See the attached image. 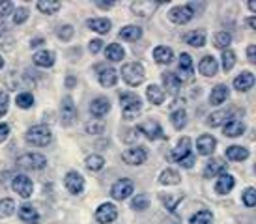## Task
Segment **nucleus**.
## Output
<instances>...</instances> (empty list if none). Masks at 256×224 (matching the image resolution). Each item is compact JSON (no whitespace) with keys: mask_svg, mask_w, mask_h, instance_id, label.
<instances>
[{"mask_svg":"<svg viewBox=\"0 0 256 224\" xmlns=\"http://www.w3.org/2000/svg\"><path fill=\"white\" fill-rule=\"evenodd\" d=\"M198 71L204 77H214V75H217V71H219V64H217V60H215L214 56H204L198 64Z\"/></svg>","mask_w":256,"mask_h":224,"instance_id":"2eb2a0df","label":"nucleus"},{"mask_svg":"<svg viewBox=\"0 0 256 224\" xmlns=\"http://www.w3.org/2000/svg\"><path fill=\"white\" fill-rule=\"evenodd\" d=\"M17 166L24 170H42L47 166V159L40 154H24L17 159Z\"/></svg>","mask_w":256,"mask_h":224,"instance_id":"39448f33","label":"nucleus"},{"mask_svg":"<svg viewBox=\"0 0 256 224\" xmlns=\"http://www.w3.org/2000/svg\"><path fill=\"white\" fill-rule=\"evenodd\" d=\"M19 217H21L22 222H28V224L40 222V213L32 206H22L21 210H19Z\"/></svg>","mask_w":256,"mask_h":224,"instance_id":"393cba45","label":"nucleus"},{"mask_svg":"<svg viewBox=\"0 0 256 224\" xmlns=\"http://www.w3.org/2000/svg\"><path fill=\"white\" fill-rule=\"evenodd\" d=\"M86 131L90 134H100L103 131V124H88L86 126Z\"/></svg>","mask_w":256,"mask_h":224,"instance_id":"864d4df0","label":"nucleus"},{"mask_svg":"<svg viewBox=\"0 0 256 224\" xmlns=\"http://www.w3.org/2000/svg\"><path fill=\"white\" fill-rule=\"evenodd\" d=\"M226 157L230 161H245L249 159V150L242 146H230L226 148Z\"/></svg>","mask_w":256,"mask_h":224,"instance_id":"c85d7f7f","label":"nucleus"},{"mask_svg":"<svg viewBox=\"0 0 256 224\" xmlns=\"http://www.w3.org/2000/svg\"><path fill=\"white\" fill-rule=\"evenodd\" d=\"M180 174L176 172V170H172V168H166V170H163L161 172V176H159V182L163 183V185H178L180 183Z\"/></svg>","mask_w":256,"mask_h":224,"instance_id":"e433bc0d","label":"nucleus"},{"mask_svg":"<svg viewBox=\"0 0 256 224\" xmlns=\"http://www.w3.org/2000/svg\"><path fill=\"white\" fill-rule=\"evenodd\" d=\"M34 64L38 68H50L54 64V52L50 50H40L38 54H34Z\"/></svg>","mask_w":256,"mask_h":224,"instance_id":"bb28decb","label":"nucleus"},{"mask_svg":"<svg viewBox=\"0 0 256 224\" xmlns=\"http://www.w3.org/2000/svg\"><path fill=\"white\" fill-rule=\"evenodd\" d=\"M101 47H103V42H101V40H92V42L88 43V49H90V52H92V54L100 52Z\"/></svg>","mask_w":256,"mask_h":224,"instance_id":"603ef678","label":"nucleus"},{"mask_svg":"<svg viewBox=\"0 0 256 224\" xmlns=\"http://www.w3.org/2000/svg\"><path fill=\"white\" fill-rule=\"evenodd\" d=\"M73 84H75V78L70 77V78H68V86H73Z\"/></svg>","mask_w":256,"mask_h":224,"instance_id":"e2e57ef3","label":"nucleus"},{"mask_svg":"<svg viewBox=\"0 0 256 224\" xmlns=\"http://www.w3.org/2000/svg\"><path fill=\"white\" fill-rule=\"evenodd\" d=\"M172 159L176 162H180V164L185 168H191L192 164H194V154H192V150H191V140L187 138V136H184V138L178 142L176 150L172 152Z\"/></svg>","mask_w":256,"mask_h":224,"instance_id":"f257e3e1","label":"nucleus"},{"mask_svg":"<svg viewBox=\"0 0 256 224\" xmlns=\"http://www.w3.org/2000/svg\"><path fill=\"white\" fill-rule=\"evenodd\" d=\"M15 103H17L19 108H30V106L34 105V96L28 94V92H22V94H19L15 98Z\"/></svg>","mask_w":256,"mask_h":224,"instance_id":"37998d69","label":"nucleus"},{"mask_svg":"<svg viewBox=\"0 0 256 224\" xmlns=\"http://www.w3.org/2000/svg\"><path fill=\"white\" fill-rule=\"evenodd\" d=\"M185 43L191 45V47H204V45H206V34H204L202 30L191 32V34L185 36Z\"/></svg>","mask_w":256,"mask_h":224,"instance_id":"c9c22d12","label":"nucleus"},{"mask_svg":"<svg viewBox=\"0 0 256 224\" xmlns=\"http://www.w3.org/2000/svg\"><path fill=\"white\" fill-rule=\"evenodd\" d=\"M88 28L98 32V34H108L110 30V21L108 19H88Z\"/></svg>","mask_w":256,"mask_h":224,"instance_id":"7c9ffc66","label":"nucleus"},{"mask_svg":"<svg viewBox=\"0 0 256 224\" xmlns=\"http://www.w3.org/2000/svg\"><path fill=\"white\" fill-rule=\"evenodd\" d=\"M133 189H135V183L126 178V180H118L114 183L110 194L116 200H126V198H129V194H133Z\"/></svg>","mask_w":256,"mask_h":224,"instance_id":"1a4fd4ad","label":"nucleus"},{"mask_svg":"<svg viewBox=\"0 0 256 224\" xmlns=\"http://www.w3.org/2000/svg\"><path fill=\"white\" fill-rule=\"evenodd\" d=\"M146 96H148V99L152 101V105H161V103L164 101V90L161 88V86H157V84L148 86Z\"/></svg>","mask_w":256,"mask_h":224,"instance_id":"c756f323","label":"nucleus"},{"mask_svg":"<svg viewBox=\"0 0 256 224\" xmlns=\"http://www.w3.org/2000/svg\"><path fill=\"white\" fill-rule=\"evenodd\" d=\"M170 122L172 126L176 127V129H184L187 126V112L184 108H178V110H174L170 114Z\"/></svg>","mask_w":256,"mask_h":224,"instance_id":"4c0bfd02","label":"nucleus"},{"mask_svg":"<svg viewBox=\"0 0 256 224\" xmlns=\"http://www.w3.org/2000/svg\"><path fill=\"white\" fill-rule=\"evenodd\" d=\"M226 99H228V86L219 84V86H215L214 90H212V96H210V103L212 105H220Z\"/></svg>","mask_w":256,"mask_h":224,"instance_id":"cd10ccee","label":"nucleus"},{"mask_svg":"<svg viewBox=\"0 0 256 224\" xmlns=\"http://www.w3.org/2000/svg\"><path fill=\"white\" fill-rule=\"evenodd\" d=\"M148 196L146 194H136L135 198H133V202H131V206H133V210L136 211H144V210H148Z\"/></svg>","mask_w":256,"mask_h":224,"instance_id":"a18cd8bd","label":"nucleus"},{"mask_svg":"<svg viewBox=\"0 0 256 224\" xmlns=\"http://www.w3.org/2000/svg\"><path fill=\"white\" fill-rule=\"evenodd\" d=\"M86 166L92 172H100L101 168L105 166V159L101 155H90V157H86Z\"/></svg>","mask_w":256,"mask_h":224,"instance_id":"a19ab883","label":"nucleus"},{"mask_svg":"<svg viewBox=\"0 0 256 224\" xmlns=\"http://www.w3.org/2000/svg\"><path fill=\"white\" fill-rule=\"evenodd\" d=\"M4 32H6V24H2V26H0V34H4Z\"/></svg>","mask_w":256,"mask_h":224,"instance_id":"0e129e2a","label":"nucleus"},{"mask_svg":"<svg viewBox=\"0 0 256 224\" xmlns=\"http://www.w3.org/2000/svg\"><path fill=\"white\" fill-rule=\"evenodd\" d=\"M96 6L101 10H110L114 6V2H105V0H96Z\"/></svg>","mask_w":256,"mask_h":224,"instance_id":"6e6d98bb","label":"nucleus"},{"mask_svg":"<svg viewBox=\"0 0 256 224\" xmlns=\"http://www.w3.org/2000/svg\"><path fill=\"white\" fill-rule=\"evenodd\" d=\"M222 131H224L226 136L236 138V136H242V134L245 133V124L238 118H230L226 124H224V129H222Z\"/></svg>","mask_w":256,"mask_h":224,"instance_id":"f3484780","label":"nucleus"},{"mask_svg":"<svg viewBox=\"0 0 256 224\" xmlns=\"http://www.w3.org/2000/svg\"><path fill=\"white\" fill-rule=\"evenodd\" d=\"M50 138H52V133H50V129L47 126H34L30 127L28 133H26V142L38 148L49 146Z\"/></svg>","mask_w":256,"mask_h":224,"instance_id":"7ed1b4c3","label":"nucleus"},{"mask_svg":"<svg viewBox=\"0 0 256 224\" xmlns=\"http://www.w3.org/2000/svg\"><path fill=\"white\" fill-rule=\"evenodd\" d=\"M105 56H107V60H110V62H120V60H124V56H126V50L118 43H110L107 49H105Z\"/></svg>","mask_w":256,"mask_h":224,"instance_id":"a878e982","label":"nucleus"},{"mask_svg":"<svg viewBox=\"0 0 256 224\" xmlns=\"http://www.w3.org/2000/svg\"><path fill=\"white\" fill-rule=\"evenodd\" d=\"M247 22H249V26L252 28V30H256V17H250V19Z\"/></svg>","mask_w":256,"mask_h":224,"instance_id":"052dcab7","label":"nucleus"},{"mask_svg":"<svg viewBox=\"0 0 256 224\" xmlns=\"http://www.w3.org/2000/svg\"><path fill=\"white\" fill-rule=\"evenodd\" d=\"M28 19V10L26 8H17L14 15V22L15 24H22V22Z\"/></svg>","mask_w":256,"mask_h":224,"instance_id":"de8ad7c7","label":"nucleus"},{"mask_svg":"<svg viewBox=\"0 0 256 224\" xmlns=\"http://www.w3.org/2000/svg\"><path fill=\"white\" fill-rule=\"evenodd\" d=\"M236 185V178L230 174H222L219 176V180L215 183V190H217V194H228L230 190L234 189Z\"/></svg>","mask_w":256,"mask_h":224,"instance_id":"6ab92c4d","label":"nucleus"},{"mask_svg":"<svg viewBox=\"0 0 256 224\" xmlns=\"http://www.w3.org/2000/svg\"><path fill=\"white\" fill-rule=\"evenodd\" d=\"M226 168L228 164L222 159H219V157H215V159H212V161L206 164V170H204V176L206 178H215V176H222L226 174Z\"/></svg>","mask_w":256,"mask_h":224,"instance_id":"4468645a","label":"nucleus"},{"mask_svg":"<svg viewBox=\"0 0 256 224\" xmlns=\"http://www.w3.org/2000/svg\"><path fill=\"white\" fill-rule=\"evenodd\" d=\"M122 77H124V80H126L129 86H138V84L144 80L142 64H138V62L126 64V66L122 68Z\"/></svg>","mask_w":256,"mask_h":224,"instance_id":"20e7f679","label":"nucleus"},{"mask_svg":"<svg viewBox=\"0 0 256 224\" xmlns=\"http://www.w3.org/2000/svg\"><path fill=\"white\" fill-rule=\"evenodd\" d=\"M108 110H110V103H108L107 98H98L90 103V112L96 118H103Z\"/></svg>","mask_w":256,"mask_h":224,"instance_id":"412c9836","label":"nucleus"},{"mask_svg":"<svg viewBox=\"0 0 256 224\" xmlns=\"http://www.w3.org/2000/svg\"><path fill=\"white\" fill-rule=\"evenodd\" d=\"M66 189L70 190L72 194H80L82 192V189H84V180H82V176L78 174V172H68L66 174Z\"/></svg>","mask_w":256,"mask_h":224,"instance_id":"9b49d317","label":"nucleus"},{"mask_svg":"<svg viewBox=\"0 0 256 224\" xmlns=\"http://www.w3.org/2000/svg\"><path fill=\"white\" fill-rule=\"evenodd\" d=\"M116 80H118V73H116V70H112V68L101 70V73H100L101 86H105V88H110V86H114V84H116Z\"/></svg>","mask_w":256,"mask_h":224,"instance_id":"2f4dec72","label":"nucleus"},{"mask_svg":"<svg viewBox=\"0 0 256 224\" xmlns=\"http://www.w3.org/2000/svg\"><path fill=\"white\" fill-rule=\"evenodd\" d=\"M163 84H164V90L170 92V94H178L182 90V80L178 78L176 73H164L163 75Z\"/></svg>","mask_w":256,"mask_h":224,"instance_id":"5701e85b","label":"nucleus"},{"mask_svg":"<svg viewBox=\"0 0 256 224\" xmlns=\"http://www.w3.org/2000/svg\"><path fill=\"white\" fill-rule=\"evenodd\" d=\"M220 60H222V70L230 71L236 64V52L230 49H224L222 50V58H220Z\"/></svg>","mask_w":256,"mask_h":224,"instance_id":"c03bdc74","label":"nucleus"},{"mask_svg":"<svg viewBox=\"0 0 256 224\" xmlns=\"http://www.w3.org/2000/svg\"><path fill=\"white\" fill-rule=\"evenodd\" d=\"M194 17V4H187V6H176L168 12V19L176 24H187Z\"/></svg>","mask_w":256,"mask_h":224,"instance_id":"423d86ee","label":"nucleus"},{"mask_svg":"<svg viewBox=\"0 0 256 224\" xmlns=\"http://www.w3.org/2000/svg\"><path fill=\"white\" fill-rule=\"evenodd\" d=\"M249 8H250V12H256V2H254V0H250V2H249Z\"/></svg>","mask_w":256,"mask_h":224,"instance_id":"680f3d73","label":"nucleus"},{"mask_svg":"<svg viewBox=\"0 0 256 224\" xmlns=\"http://www.w3.org/2000/svg\"><path fill=\"white\" fill-rule=\"evenodd\" d=\"M140 36H142V28L135 26V24L124 26L120 30V38L126 40V42H136V40H140Z\"/></svg>","mask_w":256,"mask_h":224,"instance_id":"b1692460","label":"nucleus"},{"mask_svg":"<svg viewBox=\"0 0 256 224\" xmlns=\"http://www.w3.org/2000/svg\"><path fill=\"white\" fill-rule=\"evenodd\" d=\"M62 8V4L58 0H40L38 2V10L45 15H54Z\"/></svg>","mask_w":256,"mask_h":224,"instance_id":"473e14b6","label":"nucleus"},{"mask_svg":"<svg viewBox=\"0 0 256 224\" xmlns=\"http://www.w3.org/2000/svg\"><path fill=\"white\" fill-rule=\"evenodd\" d=\"M12 10H14V4L10 0H0V19H4L6 15L12 14Z\"/></svg>","mask_w":256,"mask_h":224,"instance_id":"8fccbe9b","label":"nucleus"},{"mask_svg":"<svg viewBox=\"0 0 256 224\" xmlns=\"http://www.w3.org/2000/svg\"><path fill=\"white\" fill-rule=\"evenodd\" d=\"M230 42H232V36L228 34V32H217V34L214 36V43L217 49H228V45H230Z\"/></svg>","mask_w":256,"mask_h":224,"instance_id":"79ce46f5","label":"nucleus"},{"mask_svg":"<svg viewBox=\"0 0 256 224\" xmlns=\"http://www.w3.org/2000/svg\"><path fill=\"white\" fill-rule=\"evenodd\" d=\"M118 217V210H116V206L114 204H101L98 211H96V218H98V222L101 224H108V222H114Z\"/></svg>","mask_w":256,"mask_h":224,"instance_id":"9d476101","label":"nucleus"},{"mask_svg":"<svg viewBox=\"0 0 256 224\" xmlns=\"http://www.w3.org/2000/svg\"><path fill=\"white\" fill-rule=\"evenodd\" d=\"M226 120H230V110H219V112L210 114L206 124L210 127H219V126H222V124H226Z\"/></svg>","mask_w":256,"mask_h":224,"instance_id":"f704fd0d","label":"nucleus"},{"mask_svg":"<svg viewBox=\"0 0 256 224\" xmlns=\"http://www.w3.org/2000/svg\"><path fill=\"white\" fill-rule=\"evenodd\" d=\"M161 2H135L131 10H133V14L138 15V17H148V15L154 14V10L159 6Z\"/></svg>","mask_w":256,"mask_h":224,"instance_id":"4be33fe9","label":"nucleus"},{"mask_svg":"<svg viewBox=\"0 0 256 224\" xmlns=\"http://www.w3.org/2000/svg\"><path fill=\"white\" fill-rule=\"evenodd\" d=\"M247 56H249V62H256V47L254 45H249V49H247Z\"/></svg>","mask_w":256,"mask_h":224,"instance_id":"13d9d810","label":"nucleus"},{"mask_svg":"<svg viewBox=\"0 0 256 224\" xmlns=\"http://www.w3.org/2000/svg\"><path fill=\"white\" fill-rule=\"evenodd\" d=\"M15 213V202L12 198H2L0 200V218H6Z\"/></svg>","mask_w":256,"mask_h":224,"instance_id":"ea45409f","label":"nucleus"},{"mask_svg":"<svg viewBox=\"0 0 256 224\" xmlns=\"http://www.w3.org/2000/svg\"><path fill=\"white\" fill-rule=\"evenodd\" d=\"M212 211L208 210H202V211H196L191 218H189V224H212Z\"/></svg>","mask_w":256,"mask_h":224,"instance_id":"58836bf2","label":"nucleus"},{"mask_svg":"<svg viewBox=\"0 0 256 224\" xmlns=\"http://www.w3.org/2000/svg\"><path fill=\"white\" fill-rule=\"evenodd\" d=\"M138 131L146 134L150 140L166 138V134L163 133V129H161V126H159L157 122H148V124H142V126L138 127Z\"/></svg>","mask_w":256,"mask_h":224,"instance_id":"dca6fc26","label":"nucleus"},{"mask_svg":"<svg viewBox=\"0 0 256 224\" xmlns=\"http://www.w3.org/2000/svg\"><path fill=\"white\" fill-rule=\"evenodd\" d=\"M12 187H14V190L19 196L30 198V196H32V190H34V183H32V180H30L28 176L17 174V176H14V180H12Z\"/></svg>","mask_w":256,"mask_h":224,"instance_id":"0eeeda50","label":"nucleus"},{"mask_svg":"<svg viewBox=\"0 0 256 224\" xmlns=\"http://www.w3.org/2000/svg\"><path fill=\"white\" fill-rule=\"evenodd\" d=\"M243 204L247 206V208H252L256 204V189L249 187V189L243 192Z\"/></svg>","mask_w":256,"mask_h":224,"instance_id":"49530a36","label":"nucleus"},{"mask_svg":"<svg viewBox=\"0 0 256 224\" xmlns=\"http://www.w3.org/2000/svg\"><path fill=\"white\" fill-rule=\"evenodd\" d=\"M73 32H75V30H73V26H70V24H68V26H62L58 30V38H60L62 42H70L73 38Z\"/></svg>","mask_w":256,"mask_h":224,"instance_id":"09e8293b","label":"nucleus"},{"mask_svg":"<svg viewBox=\"0 0 256 224\" xmlns=\"http://www.w3.org/2000/svg\"><path fill=\"white\" fill-rule=\"evenodd\" d=\"M252 84H254V75H252L250 71H243V73H240V75L234 78L236 90H240V92L250 90V88H252Z\"/></svg>","mask_w":256,"mask_h":224,"instance_id":"aec40b11","label":"nucleus"},{"mask_svg":"<svg viewBox=\"0 0 256 224\" xmlns=\"http://www.w3.org/2000/svg\"><path fill=\"white\" fill-rule=\"evenodd\" d=\"M8 103H10V98H8L6 92H0V118L8 112Z\"/></svg>","mask_w":256,"mask_h":224,"instance_id":"3c124183","label":"nucleus"},{"mask_svg":"<svg viewBox=\"0 0 256 224\" xmlns=\"http://www.w3.org/2000/svg\"><path fill=\"white\" fill-rule=\"evenodd\" d=\"M122 159L126 164H131V166H136V164H142L146 159H148V152L146 148L142 146H135V148H129L122 154Z\"/></svg>","mask_w":256,"mask_h":224,"instance_id":"6e6552de","label":"nucleus"},{"mask_svg":"<svg viewBox=\"0 0 256 224\" xmlns=\"http://www.w3.org/2000/svg\"><path fill=\"white\" fill-rule=\"evenodd\" d=\"M30 45H32V47H40V45H43V40H42V38H38V40H32V42H30Z\"/></svg>","mask_w":256,"mask_h":224,"instance_id":"bf43d9fd","label":"nucleus"},{"mask_svg":"<svg viewBox=\"0 0 256 224\" xmlns=\"http://www.w3.org/2000/svg\"><path fill=\"white\" fill-rule=\"evenodd\" d=\"M10 134V126L8 124H0V142H4Z\"/></svg>","mask_w":256,"mask_h":224,"instance_id":"5fc2aeb1","label":"nucleus"},{"mask_svg":"<svg viewBox=\"0 0 256 224\" xmlns=\"http://www.w3.org/2000/svg\"><path fill=\"white\" fill-rule=\"evenodd\" d=\"M120 106L122 112H124V118L133 120L140 112V108H142V101H140V98L136 94L126 92V94H120Z\"/></svg>","mask_w":256,"mask_h":224,"instance_id":"f03ea898","label":"nucleus"},{"mask_svg":"<svg viewBox=\"0 0 256 224\" xmlns=\"http://www.w3.org/2000/svg\"><path fill=\"white\" fill-rule=\"evenodd\" d=\"M180 73L182 75H178V78L182 82L192 80V75H194V71H192V58L187 52H182V56H180Z\"/></svg>","mask_w":256,"mask_h":224,"instance_id":"f8f14e48","label":"nucleus"},{"mask_svg":"<svg viewBox=\"0 0 256 224\" xmlns=\"http://www.w3.org/2000/svg\"><path fill=\"white\" fill-rule=\"evenodd\" d=\"M2 66H4V60H2V56H0V70H2Z\"/></svg>","mask_w":256,"mask_h":224,"instance_id":"69168bd1","label":"nucleus"},{"mask_svg":"<svg viewBox=\"0 0 256 224\" xmlns=\"http://www.w3.org/2000/svg\"><path fill=\"white\" fill-rule=\"evenodd\" d=\"M215 146H217V140L212 134H202L196 140V150L200 155H212L215 152Z\"/></svg>","mask_w":256,"mask_h":224,"instance_id":"a211bd4d","label":"nucleus"},{"mask_svg":"<svg viewBox=\"0 0 256 224\" xmlns=\"http://www.w3.org/2000/svg\"><path fill=\"white\" fill-rule=\"evenodd\" d=\"M138 134H140L138 127H136V129H131V131H129V136H126V142H133V140H135V136L138 138Z\"/></svg>","mask_w":256,"mask_h":224,"instance_id":"4d7b16f0","label":"nucleus"},{"mask_svg":"<svg viewBox=\"0 0 256 224\" xmlns=\"http://www.w3.org/2000/svg\"><path fill=\"white\" fill-rule=\"evenodd\" d=\"M75 120H77V106L73 105V99L70 96H66L62 99V122L64 126H72Z\"/></svg>","mask_w":256,"mask_h":224,"instance_id":"ddd939ff","label":"nucleus"},{"mask_svg":"<svg viewBox=\"0 0 256 224\" xmlns=\"http://www.w3.org/2000/svg\"><path fill=\"white\" fill-rule=\"evenodd\" d=\"M154 58H156L157 64H170L172 58H174V52H172V49H168V47H156L154 49Z\"/></svg>","mask_w":256,"mask_h":224,"instance_id":"72a5a7b5","label":"nucleus"}]
</instances>
